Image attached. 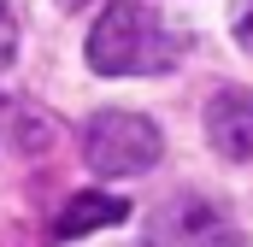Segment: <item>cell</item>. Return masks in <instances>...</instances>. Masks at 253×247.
I'll list each match as a JSON object with an SVG mask.
<instances>
[{
	"mask_svg": "<svg viewBox=\"0 0 253 247\" xmlns=\"http://www.w3.org/2000/svg\"><path fill=\"white\" fill-rule=\"evenodd\" d=\"M83 59L94 77H159L177 65V30L147 0H112L88 30Z\"/></svg>",
	"mask_w": 253,
	"mask_h": 247,
	"instance_id": "cell-1",
	"label": "cell"
},
{
	"mask_svg": "<svg viewBox=\"0 0 253 247\" xmlns=\"http://www.w3.org/2000/svg\"><path fill=\"white\" fill-rule=\"evenodd\" d=\"M159 153H165V135L141 112H94L83 129V159L94 177H141L159 165Z\"/></svg>",
	"mask_w": 253,
	"mask_h": 247,
	"instance_id": "cell-2",
	"label": "cell"
},
{
	"mask_svg": "<svg viewBox=\"0 0 253 247\" xmlns=\"http://www.w3.org/2000/svg\"><path fill=\"white\" fill-rule=\"evenodd\" d=\"M147 247H248L206 200H171L153 218V242Z\"/></svg>",
	"mask_w": 253,
	"mask_h": 247,
	"instance_id": "cell-3",
	"label": "cell"
},
{
	"mask_svg": "<svg viewBox=\"0 0 253 247\" xmlns=\"http://www.w3.org/2000/svg\"><path fill=\"white\" fill-rule=\"evenodd\" d=\"M206 141L230 165H248L253 159V94L248 88H218L206 100Z\"/></svg>",
	"mask_w": 253,
	"mask_h": 247,
	"instance_id": "cell-4",
	"label": "cell"
},
{
	"mask_svg": "<svg viewBox=\"0 0 253 247\" xmlns=\"http://www.w3.org/2000/svg\"><path fill=\"white\" fill-rule=\"evenodd\" d=\"M124 218H129V206L118 194H77L59 212V224H53V242H77V236H88V230H112V224H124Z\"/></svg>",
	"mask_w": 253,
	"mask_h": 247,
	"instance_id": "cell-5",
	"label": "cell"
},
{
	"mask_svg": "<svg viewBox=\"0 0 253 247\" xmlns=\"http://www.w3.org/2000/svg\"><path fill=\"white\" fill-rule=\"evenodd\" d=\"M12 53H18V24H12V6L0 0V65H12Z\"/></svg>",
	"mask_w": 253,
	"mask_h": 247,
	"instance_id": "cell-6",
	"label": "cell"
},
{
	"mask_svg": "<svg viewBox=\"0 0 253 247\" xmlns=\"http://www.w3.org/2000/svg\"><path fill=\"white\" fill-rule=\"evenodd\" d=\"M236 47H242V53H253V0H242V6H236Z\"/></svg>",
	"mask_w": 253,
	"mask_h": 247,
	"instance_id": "cell-7",
	"label": "cell"
}]
</instances>
